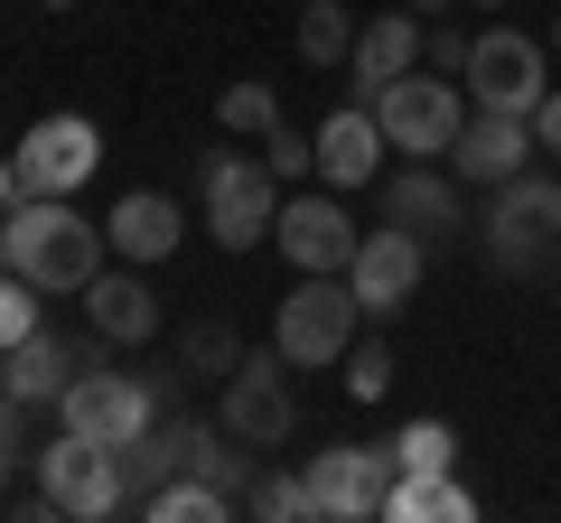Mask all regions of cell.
I'll return each mask as SVG.
<instances>
[{
  "label": "cell",
  "mask_w": 561,
  "mask_h": 523,
  "mask_svg": "<svg viewBox=\"0 0 561 523\" xmlns=\"http://www.w3.org/2000/svg\"><path fill=\"white\" fill-rule=\"evenodd\" d=\"M103 243L113 234H94L66 197H20V216H10V271H28L38 290H84L103 271Z\"/></svg>",
  "instance_id": "cell-1"
},
{
  "label": "cell",
  "mask_w": 561,
  "mask_h": 523,
  "mask_svg": "<svg viewBox=\"0 0 561 523\" xmlns=\"http://www.w3.org/2000/svg\"><path fill=\"white\" fill-rule=\"evenodd\" d=\"M197 197H206V234H216L225 253H253V243H272V224H280V178L262 160H243V150H206L197 160Z\"/></svg>",
  "instance_id": "cell-2"
},
{
  "label": "cell",
  "mask_w": 561,
  "mask_h": 523,
  "mask_svg": "<svg viewBox=\"0 0 561 523\" xmlns=\"http://www.w3.org/2000/svg\"><path fill=\"white\" fill-rule=\"evenodd\" d=\"M356 327H365V300L346 290V271H300V290H290L280 318H272V346L290 364H346Z\"/></svg>",
  "instance_id": "cell-3"
},
{
  "label": "cell",
  "mask_w": 561,
  "mask_h": 523,
  "mask_svg": "<svg viewBox=\"0 0 561 523\" xmlns=\"http://www.w3.org/2000/svg\"><path fill=\"white\" fill-rule=\"evenodd\" d=\"M160 383H169V374H122V364H84V374L57 393V430H84V440L122 449V440H140V430L160 421Z\"/></svg>",
  "instance_id": "cell-4"
},
{
  "label": "cell",
  "mask_w": 561,
  "mask_h": 523,
  "mask_svg": "<svg viewBox=\"0 0 561 523\" xmlns=\"http://www.w3.org/2000/svg\"><path fill=\"white\" fill-rule=\"evenodd\" d=\"M365 103H375L383 141H393L402 160H449V141H459V121H468L459 84H449L440 66H412V75H393L383 94H365Z\"/></svg>",
  "instance_id": "cell-5"
},
{
  "label": "cell",
  "mask_w": 561,
  "mask_h": 523,
  "mask_svg": "<svg viewBox=\"0 0 561 523\" xmlns=\"http://www.w3.org/2000/svg\"><path fill=\"white\" fill-rule=\"evenodd\" d=\"M38 496L57 504V514H76V523H103V514H122V504H131V486H122V458H113L103 440L57 430V440L38 449Z\"/></svg>",
  "instance_id": "cell-6"
},
{
  "label": "cell",
  "mask_w": 561,
  "mask_h": 523,
  "mask_svg": "<svg viewBox=\"0 0 561 523\" xmlns=\"http://www.w3.org/2000/svg\"><path fill=\"white\" fill-rule=\"evenodd\" d=\"M486 253H496L505 271H542V262L561 253V178L515 168V178L496 187V206H486Z\"/></svg>",
  "instance_id": "cell-7"
},
{
  "label": "cell",
  "mask_w": 561,
  "mask_h": 523,
  "mask_svg": "<svg viewBox=\"0 0 561 523\" xmlns=\"http://www.w3.org/2000/svg\"><path fill=\"white\" fill-rule=\"evenodd\" d=\"M290 356L280 346H262V356H243L234 374H225V393H216V421L234 430L243 449H280L290 430H300V403H290Z\"/></svg>",
  "instance_id": "cell-8"
},
{
  "label": "cell",
  "mask_w": 561,
  "mask_h": 523,
  "mask_svg": "<svg viewBox=\"0 0 561 523\" xmlns=\"http://www.w3.org/2000/svg\"><path fill=\"white\" fill-rule=\"evenodd\" d=\"M10 168H20V197H76L103 168V131L84 113H47V121H28V141H20Z\"/></svg>",
  "instance_id": "cell-9"
},
{
  "label": "cell",
  "mask_w": 561,
  "mask_h": 523,
  "mask_svg": "<svg viewBox=\"0 0 561 523\" xmlns=\"http://www.w3.org/2000/svg\"><path fill=\"white\" fill-rule=\"evenodd\" d=\"M300 477H309V514H328V523H365V514H383L393 449H356V440H337V449H319Z\"/></svg>",
  "instance_id": "cell-10"
},
{
  "label": "cell",
  "mask_w": 561,
  "mask_h": 523,
  "mask_svg": "<svg viewBox=\"0 0 561 523\" xmlns=\"http://www.w3.org/2000/svg\"><path fill=\"white\" fill-rule=\"evenodd\" d=\"M468 94L496 103V113H534L552 84H542V38H524V28H478V47H468Z\"/></svg>",
  "instance_id": "cell-11"
},
{
  "label": "cell",
  "mask_w": 561,
  "mask_h": 523,
  "mask_svg": "<svg viewBox=\"0 0 561 523\" xmlns=\"http://www.w3.org/2000/svg\"><path fill=\"white\" fill-rule=\"evenodd\" d=\"M421 271H431V243H421L412 224L383 216V234H365L356 262H346V290L365 300V318H393V309L421 290Z\"/></svg>",
  "instance_id": "cell-12"
},
{
  "label": "cell",
  "mask_w": 561,
  "mask_h": 523,
  "mask_svg": "<svg viewBox=\"0 0 561 523\" xmlns=\"http://www.w3.org/2000/svg\"><path fill=\"white\" fill-rule=\"evenodd\" d=\"M524 160H534V121L496 113V103H478V113L459 121V141H449V168H459L468 187H505Z\"/></svg>",
  "instance_id": "cell-13"
},
{
  "label": "cell",
  "mask_w": 561,
  "mask_h": 523,
  "mask_svg": "<svg viewBox=\"0 0 561 523\" xmlns=\"http://www.w3.org/2000/svg\"><path fill=\"white\" fill-rule=\"evenodd\" d=\"M272 243L290 253V271H346L365 234L346 224V206H337V197H280V224H272Z\"/></svg>",
  "instance_id": "cell-14"
},
{
  "label": "cell",
  "mask_w": 561,
  "mask_h": 523,
  "mask_svg": "<svg viewBox=\"0 0 561 523\" xmlns=\"http://www.w3.org/2000/svg\"><path fill=\"white\" fill-rule=\"evenodd\" d=\"M383 150H393V141H383L375 103H346V113H328V121H319V178L337 187V197L375 178V168H383Z\"/></svg>",
  "instance_id": "cell-15"
},
{
  "label": "cell",
  "mask_w": 561,
  "mask_h": 523,
  "mask_svg": "<svg viewBox=\"0 0 561 523\" xmlns=\"http://www.w3.org/2000/svg\"><path fill=\"white\" fill-rule=\"evenodd\" d=\"M84 327H94L103 346H150L160 337V300H150V281H131V271H94V281H84Z\"/></svg>",
  "instance_id": "cell-16"
},
{
  "label": "cell",
  "mask_w": 561,
  "mask_h": 523,
  "mask_svg": "<svg viewBox=\"0 0 561 523\" xmlns=\"http://www.w3.org/2000/svg\"><path fill=\"white\" fill-rule=\"evenodd\" d=\"M412 66H421V10H375V20L356 28V57H346L356 94H383V84L412 75Z\"/></svg>",
  "instance_id": "cell-17"
},
{
  "label": "cell",
  "mask_w": 561,
  "mask_h": 523,
  "mask_svg": "<svg viewBox=\"0 0 561 523\" xmlns=\"http://www.w3.org/2000/svg\"><path fill=\"white\" fill-rule=\"evenodd\" d=\"M103 234H113L122 262H169L187 224H179V197H160V187H131V197L103 216Z\"/></svg>",
  "instance_id": "cell-18"
},
{
  "label": "cell",
  "mask_w": 561,
  "mask_h": 523,
  "mask_svg": "<svg viewBox=\"0 0 561 523\" xmlns=\"http://www.w3.org/2000/svg\"><path fill=\"white\" fill-rule=\"evenodd\" d=\"M76 374H84V364H76V346H66V337H47V327H28V337L10 346V356H0V383H10V403H28V411H38V403H57V393H66Z\"/></svg>",
  "instance_id": "cell-19"
},
{
  "label": "cell",
  "mask_w": 561,
  "mask_h": 523,
  "mask_svg": "<svg viewBox=\"0 0 561 523\" xmlns=\"http://www.w3.org/2000/svg\"><path fill=\"white\" fill-rule=\"evenodd\" d=\"M383 216L412 224L421 243H440V234H459V187H449L440 168H402V178L383 187Z\"/></svg>",
  "instance_id": "cell-20"
},
{
  "label": "cell",
  "mask_w": 561,
  "mask_h": 523,
  "mask_svg": "<svg viewBox=\"0 0 561 523\" xmlns=\"http://www.w3.org/2000/svg\"><path fill=\"white\" fill-rule=\"evenodd\" d=\"M383 514H393V523H468L478 496L440 467V477H393V486H383Z\"/></svg>",
  "instance_id": "cell-21"
},
{
  "label": "cell",
  "mask_w": 561,
  "mask_h": 523,
  "mask_svg": "<svg viewBox=\"0 0 561 523\" xmlns=\"http://www.w3.org/2000/svg\"><path fill=\"white\" fill-rule=\"evenodd\" d=\"M140 514H150V523H225V514H234V496L206 486V477H169L160 496H140Z\"/></svg>",
  "instance_id": "cell-22"
},
{
  "label": "cell",
  "mask_w": 561,
  "mask_h": 523,
  "mask_svg": "<svg viewBox=\"0 0 561 523\" xmlns=\"http://www.w3.org/2000/svg\"><path fill=\"white\" fill-rule=\"evenodd\" d=\"M290 38H300V57H309V66H346V57H356V20H346L337 0H309Z\"/></svg>",
  "instance_id": "cell-23"
},
{
  "label": "cell",
  "mask_w": 561,
  "mask_h": 523,
  "mask_svg": "<svg viewBox=\"0 0 561 523\" xmlns=\"http://www.w3.org/2000/svg\"><path fill=\"white\" fill-rule=\"evenodd\" d=\"M449 458H459L449 421H402V430H393V477H440Z\"/></svg>",
  "instance_id": "cell-24"
},
{
  "label": "cell",
  "mask_w": 561,
  "mask_h": 523,
  "mask_svg": "<svg viewBox=\"0 0 561 523\" xmlns=\"http://www.w3.org/2000/svg\"><path fill=\"white\" fill-rule=\"evenodd\" d=\"M179 364H187V374H206V383H225L243 364V337L225 318H206V327H187V337H179Z\"/></svg>",
  "instance_id": "cell-25"
},
{
  "label": "cell",
  "mask_w": 561,
  "mask_h": 523,
  "mask_svg": "<svg viewBox=\"0 0 561 523\" xmlns=\"http://www.w3.org/2000/svg\"><path fill=\"white\" fill-rule=\"evenodd\" d=\"M216 121H225V131H253V141H262V131L280 121V94L243 75V84H225V94H216Z\"/></svg>",
  "instance_id": "cell-26"
},
{
  "label": "cell",
  "mask_w": 561,
  "mask_h": 523,
  "mask_svg": "<svg viewBox=\"0 0 561 523\" xmlns=\"http://www.w3.org/2000/svg\"><path fill=\"white\" fill-rule=\"evenodd\" d=\"M262 168H272L280 187H290V178H319V131H290V121H272V131H262Z\"/></svg>",
  "instance_id": "cell-27"
},
{
  "label": "cell",
  "mask_w": 561,
  "mask_h": 523,
  "mask_svg": "<svg viewBox=\"0 0 561 523\" xmlns=\"http://www.w3.org/2000/svg\"><path fill=\"white\" fill-rule=\"evenodd\" d=\"M346 393H356V403H383V393H393V346H383V337L346 346Z\"/></svg>",
  "instance_id": "cell-28"
},
{
  "label": "cell",
  "mask_w": 561,
  "mask_h": 523,
  "mask_svg": "<svg viewBox=\"0 0 561 523\" xmlns=\"http://www.w3.org/2000/svg\"><path fill=\"white\" fill-rule=\"evenodd\" d=\"M243 514H262V523H300L309 514V477H253V496H243Z\"/></svg>",
  "instance_id": "cell-29"
},
{
  "label": "cell",
  "mask_w": 561,
  "mask_h": 523,
  "mask_svg": "<svg viewBox=\"0 0 561 523\" xmlns=\"http://www.w3.org/2000/svg\"><path fill=\"white\" fill-rule=\"evenodd\" d=\"M28 327H38V281H28V271H0V356H10Z\"/></svg>",
  "instance_id": "cell-30"
},
{
  "label": "cell",
  "mask_w": 561,
  "mask_h": 523,
  "mask_svg": "<svg viewBox=\"0 0 561 523\" xmlns=\"http://www.w3.org/2000/svg\"><path fill=\"white\" fill-rule=\"evenodd\" d=\"M468 47H478V38H468L459 20H431V28H421V66H440V75H468Z\"/></svg>",
  "instance_id": "cell-31"
},
{
  "label": "cell",
  "mask_w": 561,
  "mask_h": 523,
  "mask_svg": "<svg viewBox=\"0 0 561 523\" xmlns=\"http://www.w3.org/2000/svg\"><path fill=\"white\" fill-rule=\"evenodd\" d=\"M524 121H534V141H542V150H561V84H552V94H542Z\"/></svg>",
  "instance_id": "cell-32"
},
{
  "label": "cell",
  "mask_w": 561,
  "mask_h": 523,
  "mask_svg": "<svg viewBox=\"0 0 561 523\" xmlns=\"http://www.w3.org/2000/svg\"><path fill=\"white\" fill-rule=\"evenodd\" d=\"M20 421H28V403H0V486H10V458H20Z\"/></svg>",
  "instance_id": "cell-33"
},
{
  "label": "cell",
  "mask_w": 561,
  "mask_h": 523,
  "mask_svg": "<svg viewBox=\"0 0 561 523\" xmlns=\"http://www.w3.org/2000/svg\"><path fill=\"white\" fill-rule=\"evenodd\" d=\"M10 197H20V168H10V160H0V206H10Z\"/></svg>",
  "instance_id": "cell-34"
},
{
  "label": "cell",
  "mask_w": 561,
  "mask_h": 523,
  "mask_svg": "<svg viewBox=\"0 0 561 523\" xmlns=\"http://www.w3.org/2000/svg\"><path fill=\"white\" fill-rule=\"evenodd\" d=\"M402 10H421V20H431V10H449V0H402Z\"/></svg>",
  "instance_id": "cell-35"
},
{
  "label": "cell",
  "mask_w": 561,
  "mask_h": 523,
  "mask_svg": "<svg viewBox=\"0 0 561 523\" xmlns=\"http://www.w3.org/2000/svg\"><path fill=\"white\" fill-rule=\"evenodd\" d=\"M0 271H10V224H0Z\"/></svg>",
  "instance_id": "cell-36"
},
{
  "label": "cell",
  "mask_w": 561,
  "mask_h": 523,
  "mask_svg": "<svg viewBox=\"0 0 561 523\" xmlns=\"http://www.w3.org/2000/svg\"><path fill=\"white\" fill-rule=\"evenodd\" d=\"M47 10H76V0H47Z\"/></svg>",
  "instance_id": "cell-37"
},
{
  "label": "cell",
  "mask_w": 561,
  "mask_h": 523,
  "mask_svg": "<svg viewBox=\"0 0 561 523\" xmlns=\"http://www.w3.org/2000/svg\"><path fill=\"white\" fill-rule=\"evenodd\" d=\"M478 10H505V0H478Z\"/></svg>",
  "instance_id": "cell-38"
},
{
  "label": "cell",
  "mask_w": 561,
  "mask_h": 523,
  "mask_svg": "<svg viewBox=\"0 0 561 523\" xmlns=\"http://www.w3.org/2000/svg\"><path fill=\"white\" fill-rule=\"evenodd\" d=\"M0 403H10V383H0Z\"/></svg>",
  "instance_id": "cell-39"
},
{
  "label": "cell",
  "mask_w": 561,
  "mask_h": 523,
  "mask_svg": "<svg viewBox=\"0 0 561 523\" xmlns=\"http://www.w3.org/2000/svg\"><path fill=\"white\" fill-rule=\"evenodd\" d=\"M552 47H561V28H552Z\"/></svg>",
  "instance_id": "cell-40"
}]
</instances>
